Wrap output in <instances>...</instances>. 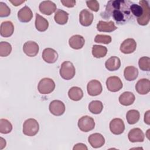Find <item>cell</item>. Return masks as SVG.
Instances as JSON below:
<instances>
[{
	"label": "cell",
	"mask_w": 150,
	"mask_h": 150,
	"mask_svg": "<svg viewBox=\"0 0 150 150\" xmlns=\"http://www.w3.org/2000/svg\"><path fill=\"white\" fill-rule=\"evenodd\" d=\"M132 3L129 1H109L106 5L105 11L103 12V17L107 19L112 16L117 23H125L127 19L130 18L131 12L129 8Z\"/></svg>",
	"instance_id": "obj_1"
},
{
	"label": "cell",
	"mask_w": 150,
	"mask_h": 150,
	"mask_svg": "<svg viewBox=\"0 0 150 150\" xmlns=\"http://www.w3.org/2000/svg\"><path fill=\"white\" fill-rule=\"evenodd\" d=\"M39 129L38 122L34 118H29L23 124V133L26 136L32 137L37 134Z\"/></svg>",
	"instance_id": "obj_2"
},
{
	"label": "cell",
	"mask_w": 150,
	"mask_h": 150,
	"mask_svg": "<svg viewBox=\"0 0 150 150\" xmlns=\"http://www.w3.org/2000/svg\"><path fill=\"white\" fill-rule=\"evenodd\" d=\"M59 73L63 79L70 80L74 77L76 73L74 66L70 61H64L60 66Z\"/></svg>",
	"instance_id": "obj_3"
},
{
	"label": "cell",
	"mask_w": 150,
	"mask_h": 150,
	"mask_svg": "<svg viewBox=\"0 0 150 150\" xmlns=\"http://www.w3.org/2000/svg\"><path fill=\"white\" fill-rule=\"evenodd\" d=\"M55 88V83L50 78L41 79L38 85V90L42 94H48L53 91Z\"/></svg>",
	"instance_id": "obj_4"
},
{
	"label": "cell",
	"mask_w": 150,
	"mask_h": 150,
	"mask_svg": "<svg viewBox=\"0 0 150 150\" xmlns=\"http://www.w3.org/2000/svg\"><path fill=\"white\" fill-rule=\"evenodd\" d=\"M79 128L83 132H87L93 130L95 127L94 119L88 115L81 117L78 121Z\"/></svg>",
	"instance_id": "obj_5"
},
{
	"label": "cell",
	"mask_w": 150,
	"mask_h": 150,
	"mask_svg": "<svg viewBox=\"0 0 150 150\" xmlns=\"http://www.w3.org/2000/svg\"><path fill=\"white\" fill-rule=\"evenodd\" d=\"M139 4L143 9V13L141 17L137 19V22L140 25L145 26L148 25L150 20V8L146 1H140Z\"/></svg>",
	"instance_id": "obj_6"
},
{
	"label": "cell",
	"mask_w": 150,
	"mask_h": 150,
	"mask_svg": "<svg viewBox=\"0 0 150 150\" xmlns=\"http://www.w3.org/2000/svg\"><path fill=\"white\" fill-rule=\"evenodd\" d=\"M107 89L111 92L120 91L123 86L121 80L117 76H110L106 80Z\"/></svg>",
	"instance_id": "obj_7"
},
{
	"label": "cell",
	"mask_w": 150,
	"mask_h": 150,
	"mask_svg": "<svg viewBox=\"0 0 150 150\" xmlns=\"http://www.w3.org/2000/svg\"><path fill=\"white\" fill-rule=\"evenodd\" d=\"M49 109L50 112L55 116H60L65 111L64 104L60 100H54L50 102Z\"/></svg>",
	"instance_id": "obj_8"
},
{
	"label": "cell",
	"mask_w": 150,
	"mask_h": 150,
	"mask_svg": "<svg viewBox=\"0 0 150 150\" xmlns=\"http://www.w3.org/2000/svg\"><path fill=\"white\" fill-rule=\"evenodd\" d=\"M39 45L34 41H27L23 46V52L29 57L36 56L39 52Z\"/></svg>",
	"instance_id": "obj_9"
},
{
	"label": "cell",
	"mask_w": 150,
	"mask_h": 150,
	"mask_svg": "<svg viewBox=\"0 0 150 150\" xmlns=\"http://www.w3.org/2000/svg\"><path fill=\"white\" fill-rule=\"evenodd\" d=\"M87 90L90 96H96L101 93L103 87L100 81L97 80H91L87 84Z\"/></svg>",
	"instance_id": "obj_10"
},
{
	"label": "cell",
	"mask_w": 150,
	"mask_h": 150,
	"mask_svg": "<svg viewBox=\"0 0 150 150\" xmlns=\"http://www.w3.org/2000/svg\"><path fill=\"white\" fill-rule=\"evenodd\" d=\"M110 131L115 135H120L123 133L125 129L124 121L118 118L112 119L110 122Z\"/></svg>",
	"instance_id": "obj_11"
},
{
	"label": "cell",
	"mask_w": 150,
	"mask_h": 150,
	"mask_svg": "<svg viewBox=\"0 0 150 150\" xmlns=\"http://www.w3.org/2000/svg\"><path fill=\"white\" fill-rule=\"evenodd\" d=\"M137 48V43L132 38H128L124 40L120 45V51L124 54L133 53Z\"/></svg>",
	"instance_id": "obj_12"
},
{
	"label": "cell",
	"mask_w": 150,
	"mask_h": 150,
	"mask_svg": "<svg viewBox=\"0 0 150 150\" xmlns=\"http://www.w3.org/2000/svg\"><path fill=\"white\" fill-rule=\"evenodd\" d=\"M40 12L46 15H50L56 11V5L51 1H44L39 5Z\"/></svg>",
	"instance_id": "obj_13"
},
{
	"label": "cell",
	"mask_w": 150,
	"mask_h": 150,
	"mask_svg": "<svg viewBox=\"0 0 150 150\" xmlns=\"http://www.w3.org/2000/svg\"><path fill=\"white\" fill-rule=\"evenodd\" d=\"M128 138L131 142H141L144 141L145 135L140 128H134L129 131Z\"/></svg>",
	"instance_id": "obj_14"
},
{
	"label": "cell",
	"mask_w": 150,
	"mask_h": 150,
	"mask_svg": "<svg viewBox=\"0 0 150 150\" xmlns=\"http://www.w3.org/2000/svg\"><path fill=\"white\" fill-rule=\"evenodd\" d=\"M88 143L94 148H98L104 145L105 139L100 133H94L91 134L88 138Z\"/></svg>",
	"instance_id": "obj_15"
},
{
	"label": "cell",
	"mask_w": 150,
	"mask_h": 150,
	"mask_svg": "<svg viewBox=\"0 0 150 150\" xmlns=\"http://www.w3.org/2000/svg\"><path fill=\"white\" fill-rule=\"evenodd\" d=\"M42 58L47 63H54L58 59V53L52 48H46L43 50Z\"/></svg>",
	"instance_id": "obj_16"
},
{
	"label": "cell",
	"mask_w": 150,
	"mask_h": 150,
	"mask_svg": "<svg viewBox=\"0 0 150 150\" xmlns=\"http://www.w3.org/2000/svg\"><path fill=\"white\" fill-rule=\"evenodd\" d=\"M137 92L141 95L148 94L150 91V81L148 79H141L135 84Z\"/></svg>",
	"instance_id": "obj_17"
},
{
	"label": "cell",
	"mask_w": 150,
	"mask_h": 150,
	"mask_svg": "<svg viewBox=\"0 0 150 150\" xmlns=\"http://www.w3.org/2000/svg\"><path fill=\"white\" fill-rule=\"evenodd\" d=\"M33 18V13L29 7L25 5L18 12V20L23 23L29 22Z\"/></svg>",
	"instance_id": "obj_18"
},
{
	"label": "cell",
	"mask_w": 150,
	"mask_h": 150,
	"mask_svg": "<svg viewBox=\"0 0 150 150\" xmlns=\"http://www.w3.org/2000/svg\"><path fill=\"white\" fill-rule=\"evenodd\" d=\"M94 19L93 13L90 12L88 9H83L79 14V22L80 23L84 26H90Z\"/></svg>",
	"instance_id": "obj_19"
},
{
	"label": "cell",
	"mask_w": 150,
	"mask_h": 150,
	"mask_svg": "<svg viewBox=\"0 0 150 150\" xmlns=\"http://www.w3.org/2000/svg\"><path fill=\"white\" fill-rule=\"evenodd\" d=\"M14 32V26L11 21H6L1 23L0 26L1 36L4 38H8L12 35Z\"/></svg>",
	"instance_id": "obj_20"
},
{
	"label": "cell",
	"mask_w": 150,
	"mask_h": 150,
	"mask_svg": "<svg viewBox=\"0 0 150 150\" xmlns=\"http://www.w3.org/2000/svg\"><path fill=\"white\" fill-rule=\"evenodd\" d=\"M85 43L84 38L80 35H75L72 36L69 40L70 46L74 49L79 50L81 49Z\"/></svg>",
	"instance_id": "obj_21"
},
{
	"label": "cell",
	"mask_w": 150,
	"mask_h": 150,
	"mask_svg": "<svg viewBox=\"0 0 150 150\" xmlns=\"http://www.w3.org/2000/svg\"><path fill=\"white\" fill-rule=\"evenodd\" d=\"M117 29V27L115 25L113 21H110L109 22H105L100 21L97 25V29L99 32H111Z\"/></svg>",
	"instance_id": "obj_22"
},
{
	"label": "cell",
	"mask_w": 150,
	"mask_h": 150,
	"mask_svg": "<svg viewBox=\"0 0 150 150\" xmlns=\"http://www.w3.org/2000/svg\"><path fill=\"white\" fill-rule=\"evenodd\" d=\"M120 103L124 106H128L132 104L135 100L134 94L130 91H125L119 97Z\"/></svg>",
	"instance_id": "obj_23"
},
{
	"label": "cell",
	"mask_w": 150,
	"mask_h": 150,
	"mask_svg": "<svg viewBox=\"0 0 150 150\" xmlns=\"http://www.w3.org/2000/svg\"><path fill=\"white\" fill-rule=\"evenodd\" d=\"M121 66V60L117 56H111L105 63V68L109 71L117 70Z\"/></svg>",
	"instance_id": "obj_24"
},
{
	"label": "cell",
	"mask_w": 150,
	"mask_h": 150,
	"mask_svg": "<svg viewBox=\"0 0 150 150\" xmlns=\"http://www.w3.org/2000/svg\"><path fill=\"white\" fill-rule=\"evenodd\" d=\"M35 25L36 29L39 32H45L49 27V22L47 20L38 13H36Z\"/></svg>",
	"instance_id": "obj_25"
},
{
	"label": "cell",
	"mask_w": 150,
	"mask_h": 150,
	"mask_svg": "<svg viewBox=\"0 0 150 150\" xmlns=\"http://www.w3.org/2000/svg\"><path fill=\"white\" fill-rule=\"evenodd\" d=\"M69 19V13L62 10V9H57L55 12V14L54 16V21L59 25H65Z\"/></svg>",
	"instance_id": "obj_26"
},
{
	"label": "cell",
	"mask_w": 150,
	"mask_h": 150,
	"mask_svg": "<svg viewBox=\"0 0 150 150\" xmlns=\"http://www.w3.org/2000/svg\"><path fill=\"white\" fill-rule=\"evenodd\" d=\"M124 76L127 80L133 81L137 78L138 76V70L134 66H127L124 70Z\"/></svg>",
	"instance_id": "obj_27"
},
{
	"label": "cell",
	"mask_w": 150,
	"mask_h": 150,
	"mask_svg": "<svg viewBox=\"0 0 150 150\" xmlns=\"http://www.w3.org/2000/svg\"><path fill=\"white\" fill-rule=\"evenodd\" d=\"M69 97L73 101H77L80 100L83 97V91L79 87H72L68 91Z\"/></svg>",
	"instance_id": "obj_28"
},
{
	"label": "cell",
	"mask_w": 150,
	"mask_h": 150,
	"mask_svg": "<svg viewBox=\"0 0 150 150\" xmlns=\"http://www.w3.org/2000/svg\"><path fill=\"white\" fill-rule=\"evenodd\" d=\"M107 53V49L102 45H94L92 47V54L96 58L104 57Z\"/></svg>",
	"instance_id": "obj_29"
},
{
	"label": "cell",
	"mask_w": 150,
	"mask_h": 150,
	"mask_svg": "<svg viewBox=\"0 0 150 150\" xmlns=\"http://www.w3.org/2000/svg\"><path fill=\"white\" fill-rule=\"evenodd\" d=\"M140 117L139 112L136 110H130L126 114V119L129 124L132 125L137 123Z\"/></svg>",
	"instance_id": "obj_30"
},
{
	"label": "cell",
	"mask_w": 150,
	"mask_h": 150,
	"mask_svg": "<svg viewBox=\"0 0 150 150\" xmlns=\"http://www.w3.org/2000/svg\"><path fill=\"white\" fill-rule=\"evenodd\" d=\"M103 109V104L99 100H93L89 103L88 110L94 114H98L101 112Z\"/></svg>",
	"instance_id": "obj_31"
},
{
	"label": "cell",
	"mask_w": 150,
	"mask_h": 150,
	"mask_svg": "<svg viewBox=\"0 0 150 150\" xmlns=\"http://www.w3.org/2000/svg\"><path fill=\"white\" fill-rule=\"evenodd\" d=\"M12 129V125L9 121L6 119L1 118L0 120V132L6 134L10 133Z\"/></svg>",
	"instance_id": "obj_32"
},
{
	"label": "cell",
	"mask_w": 150,
	"mask_h": 150,
	"mask_svg": "<svg viewBox=\"0 0 150 150\" xmlns=\"http://www.w3.org/2000/svg\"><path fill=\"white\" fill-rule=\"evenodd\" d=\"M11 52L12 46L9 43L4 41L0 42V56L6 57L11 54Z\"/></svg>",
	"instance_id": "obj_33"
},
{
	"label": "cell",
	"mask_w": 150,
	"mask_h": 150,
	"mask_svg": "<svg viewBox=\"0 0 150 150\" xmlns=\"http://www.w3.org/2000/svg\"><path fill=\"white\" fill-rule=\"evenodd\" d=\"M138 66L142 71H149L150 70V58L146 56H143L139 59Z\"/></svg>",
	"instance_id": "obj_34"
},
{
	"label": "cell",
	"mask_w": 150,
	"mask_h": 150,
	"mask_svg": "<svg viewBox=\"0 0 150 150\" xmlns=\"http://www.w3.org/2000/svg\"><path fill=\"white\" fill-rule=\"evenodd\" d=\"M129 8H130V11L131 13L134 16L137 17L138 18L141 17L142 15L143 9L141 5H138L137 4L132 3L131 5H130Z\"/></svg>",
	"instance_id": "obj_35"
},
{
	"label": "cell",
	"mask_w": 150,
	"mask_h": 150,
	"mask_svg": "<svg viewBox=\"0 0 150 150\" xmlns=\"http://www.w3.org/2000/svg\"><path fill=\"white\" fill-rule=\"evenodd\" d=\"M111 37L107 35H97L94 38V42L98 43L109 44L111 42Z\"/></svg>",
	"instance_id": "obj_36"
},
{
	"label": "cell",
	"mask_w": 150,
	"mask_h": 150,
	"mask_svg": "<svg viewBox=\"0 0 150 150\" xmlns=\"http://www.w3.org/2000/svg\"><path fill=\"white\" fill-rule=\"evenodd\" d=\"M11 13V9L8 6L3 2H0V17H7Z\"/></svg>",
	"instance_id": "obj_37"
},
{
	"label": "cell",
	"mask_w": 150,
	"mask_h": 150,
	"mask_svg": "<svg viewBox=\"0 0 150 150\" xmlns=\"http://www.w3.org/2000/svg\"><path fill=\"white\" fill-rule=\"evenodd\" d=\"M86 4L87 7L94 12H97L99 10V8H100L99 3L96 0L87 1Z\"/></svg>",
	"instance_id": "obj_38"
},
{
	"label": "cell",
	"mask_w": 150,
	"mask_h": 150,
	"mask_svg": "<svg viewBox=\"0 0 150 150\" xmlns=\"http://www.w3.org/2000/svg\"><path fill=\"white\" fill-rule=\"evenodd\" d=\"M61 3L64 6L67 8H73L76 5V1L74 0H62L60 1Z\"/></svg>",
	"instance_id": "obj_39"
},
{
	"label": "cell",
	"mask_w": 150,
	"mask_h": 150,
	"mask_svg": "<svg viewBox=\"0 0 150 150\" xmlns=\"http://www.w3.org/2000/svg\"><path fill=\"white\" fill-rule=\"evenodd\" d=\"M73 150H76V149H83V150H87L88 148L86 146V145L83 143H78L77 144H76L73 148Z\"/></svg>",
	"instance_id": "obj_40"
},
{
	"label": "cell",
	"mask_w": 150,
	"mask_h": 150,
	"mask_svg": "<svg viewBox=\"0 0 150 150\" xmlns=\"http://www.w3.org/2000/svg\"><path fill=\"white\" fill-rule=\"evenodd\" d=\"M149 112L150 111L148 110L147 111L145 114H144V122L148 125H149L150 122H149Z\"/></svg>",
	"instance_id": "obj_41"
},
{
	"label": "cell",
	"mask_w": 150,
	"mask_h": 150,
	"mask_svg": "<svg viewBox=\"0 0 150 150\" xmlns=\"http://www.w3.org/2000/svg\"><path fill=\"white\" fill-rule=\"evenodd\" d=\"M9 2L11 3L12 4V5L13 6H19L20 5H21L22 3L25 2V1H9Z\"/></svg>",
	"instance_id": "obj_42"
},
{
	"label": "cell",
	"mask_w": 150,
	"mask_h": 150,
	"mask_svg": "<svg viewBox=\"0 0 150 150\" xmlns=\"http://www.w3.org/2000/svg\"><path fill=\"white\" fill-rule=\"evenodd\" d=\"M6 141L2 137L0 138V149H2L6 146Z\"/></svg>",
	"instance_id": "obj_43"
}]
</instances>
